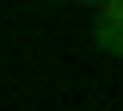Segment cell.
I'll list each match as a JSON object with an SVG mask.
<instances>
[{"label": "cell", "mask_w": 123, "mask_h": 111, "mask_svg": "<svg viewBox=\"0 0 123 111\" xmlns=\"http://www.w3.org/2000/svg\"><path fill=\"white\" fill-rule=\"evenodd\" d=\"M80 6H98V0H80Z\"/></svg>", "instance_id": "cell-2"}, {"label": "cell", "mask_w": 123, "mask_h": 111, "mask_svg": "<svg viewBox=\"0 0 123 111\" xmlns=\"http://www.w3.org/2000/svg\"><path fill=\"white\" fill-rule=\"evenodd\" d=\"M92 43L105 49L111 62L123 56V0H98L92 6Z\"/></svg>", "instance_id": "cell-1"}]
</instances>
